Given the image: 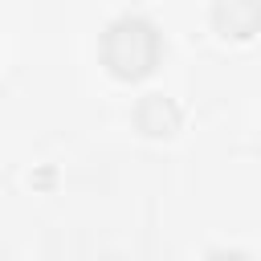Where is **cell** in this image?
I'll return each instance as SVG.
<instances>
[{"instance_id":"obj_3","label":"cell","mask_w":261,"mask_h":261,"mask_svg":"<svg viewBox=\"0 0 261 261\" xmlns=\"http://www.w3.org/2000/svg\"><path fill=\"white\" fill-rule=\"evenodd\" d=\"M212 20L232 33V37H249L257 24H261V8L257 4H241V0H228V4H216L212 8Z\"/></svg>"},{"instance_id":"obj_4","label":"cell","mask_w":261,"mask_h":261,"mask_svg":"<svg viewBox=\"0 0 261 261\" xmlns=\"http://www.w3.org/2000/svg\"><path fill=\"white\" fill-rule=\"evenodd\" d=\"M204 261H249L245 253H228V249H216V253H208Z\"/></svg>"},{"instance_id":"obj_1","label":"cell","mask_w":261,"mask_h":261,"mask_svg":"<svg viewBox=\"0 0 261 261\" xmlns=\"http://www.w3.org/2000/svg\"><path fill=\"white\" fill-rule=\"evenodd\" d=\"M102 61L114 77H143L159 61V33L143 16H118L102 33Z\"/></svg>"},{"instance_id":"obj_2","label":"cell","mask_w":261,"mask_h":261,"mask_svg":"<svg viewBox=\"0 0 261 261\" xmlns=\"http://www.w3.org/2000/svg\"><path fill=\"white\" fill-rule=\"evenodd\" d=\"M135 126L151 139H163V135H175L179 130V106L163 94H143V102L135 106Z\"/></svg>"}]
</instances>
